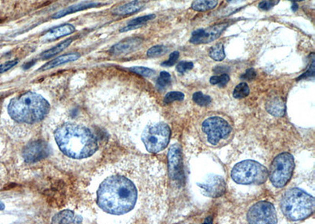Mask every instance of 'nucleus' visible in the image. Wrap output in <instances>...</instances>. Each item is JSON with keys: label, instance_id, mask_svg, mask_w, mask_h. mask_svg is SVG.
Listing matches in <instances>:
<instances>
[{"label": "nucleus", "instance_id": "nucleus-30", "mask_svg": "<svg viewBox=\"0 0 315 224\" xmlns=\"http://www.w3.org/2000/svg\"><path fill=\"white\" fill-rule=\"evenodd\" d=\"M229 75L222 74L221 76H215L211 77L210 80V82L213 85H218L219 87H225L228 83H229Z\"/></svg>", "mask_w": 315, "mask_h": 224}, {"label": "nucleus", "instance_id": "nucleus-26", "mask_svg": "<svg viewBox=\"0 0 315 224\" xmlns=\"http://www.w3.org/2000/svg\"><path fill=\"white\" fill-rule=\"evenodd\" d=\"M193 99L196 104L200 106H207L211 104V98L209 95L203 94L202 92L194 93Z\"/></svg>", "mask_w": 315, "mask_h": 224}, {"label": "nucleus", "instance_id": "nucleus-4", "mask_svg": "<svg viewBox=\"0 0 315 224\" xmlns=\"http://www.w3.org/2000/svg\"><path fill=\"white\" fill-rule=\"evenodd\" d=\"M50 105L45 98L36 93L28 92L14 98L8 106V113L18 123L36 124L48 113Z\"/></svg>", "mask_w": 315, "mask_h": 224}, {"label": "nucleus", "instance_id": "nucleus-32", "mask_svg": "<svg viewBox=\"0 0 315 224\" xmlns=\"http://www.w3.org/2000/svg\"><path fill=\"white\" fill-rule=\"evenodd\" d=\"M280 0H263L259 3V8L264 11H268L273 8V6L279 3Z\"/></svg>", "mask_w": 315, "mask_h": 224}, {"label": "nucleus", "instance_id": "nucleus-15", "mask_svg": "<svg viewBox=\"0 0 315 224\" xmlns=\"http://www.w3.org/2000/svg\"><path fill=\"white\" fill-rule=\"evenodd\" d=\"M75 30H76L75 27L72 24H62L50 29L48 32L45 33V36H43V40L45 41H53L63 36L72 34Z\"/></svg>", "mask_w": 315, "mask_h": 224}, {"label": "nucleus", "instance_id": "nucleus-6", "mask_svg": "<svg viewBox=\"0 0 315 224\" xmlns=\"http://www.w3.org/2000/svg\"><path fill=\"white\" fill-rule=\"evenodd\" d=\"M231 177L237 184L261 185L269 177V171L257 161L246 160L233 167Z\"/></svg>", "mask_w": 315, "mask_h": 224}, {"label": "nucleus", "instance_id": "nucleus-12", "mask_svg": "<svg viewBox=\"0 0 315 224\" xmlns=\"http://www.w3.org/2000/svg\"><path fill=\"white\" fill-rule=\"evenodd\" d=\"M205 196L217 198L222 196L226 192V182L222 176L218 175H210L202 183H198Z\"/></svg>", "mask_w": 315, "mask_h": 224}, {"label": "nucleus", "instance_id": "nucleus-1", "mask_svg": "<svg viewBox=\"0 0 315 224\" xmlns=\"http://www.w3.org/2000/svg\"><path fill=\"white\" fill-rule=\"evenodd\" d=\"M138 186L134 181L122 174L107 176L97 192V202L105 212L111 215L126 214L137 205Z\"/></svg>", "mask_w": 315, "mask_h": 224}, {"label": "nucleus", "instance_id": "nucleus-31", "mask_svg": "<svg viewBox=\"0 0 315 224\" xmlns=\"http://www.w3.org/2000/svg\"><path fill=\"white\" fill-rule=\"evenodd\" d=\"M185 98V94L180 91H171L166 94L164 98L165 103H170L175 101H182Z\"/></svg>", "mask_w": 315, "mask_h": 224}, {"label": "nucleus", "instance_id": "nucleus-2", "mask_svg": "<svg viewBox=\"0 0 315 224\" xmlns=\"http://www.w3.org/2000/svg\"><path fill=\"white\" fill-rule=\"evenodd\" d=\"M54 138L61 151L71 158H87L98 149L93 133L89 128L78 124H62L54 132Z\"/></svg>", "mask_w": 315, "mask_h": 224}, {"label": "nucleus", "instance_id": "nucleus-34", "mask_svg": "<svg viewBox=\"0 0 315 224\" xmlns=\"http://www.w3.org/2000/svg\"><path fill=\"white\" fill-rule=\"evenodd\" d=\"M179 57H180V54H179L178 51H174V52L172 53V54L170 55V58L168 60L163 62L162 66L170 67V66H174V65L176 64V62L178 60Z\"/></svg>", "mask_w": 315, "mask_h": 224}, {"label": "nucleus", "instance_id": "nucleus-10", "mask_svg": "<svg viewBox=\"0 0 315 224\" xmlns=\"http://www.w3.org/2000/svg\"><path fill=\"white\" fill-rule=\"evenodd\" d=\"M229 22H221L208 28L196 29L192 33L190 43L195 45H199L213 42L220 37L222 32L229 26Z\"/></svg>", "mask_w": 315, "mask_h": 224}, {"label": "nucleus", "instance_id": "nucleus-8", "mask_svg": "<svg viewBox=\"0 0 315 224\" xmlns=\"http://www.w3.org/2000/svg\"><path fill=\"white\" fill-rule=\"evenodd\" d=\"M295 169V160L289 153H282L273 159L269 172V179L276 188H282L290 181Z\"/></svg>", "mask_w": 315, "mask_h": 224}, {"label": "nucleus", "instance_id": "nucleus-33", "mask_svg": "<svg viewBox=\"0 0 315 224\" xmlns=\"http://www.w3.org/2000/svg\"><path fill=\"white\" fill-rule=\"evenodd\" d=\"M193 67H194V65L193 62H181L177 64V70L180 73H185V72L193 69Z\"/></svg>", "mask_w": 315, "mask_h": 224}, {"label": "nucleus", "instance_id": "nucleus-29", "mask_svg": "<svg viewBox=\"0 0 315 224\" xmlns=\"http://www.w3.org/2000/svg\"><path fill=\"white\" fill-rule=\"evenodd\" d=\"M129 70L137 73V74L145 76V77H151V76L155 74V70H153L151 68H146V67H142V66L132 67V68H129Z\"/></svg>", "mask_w": 315, "mask_h": 224}, {"label": "nucleus", "instance_id": "nucleus-20", "mask_svg": "<svg viewBox=\"0 0 315 224\" xmlns=\"http://www.w3.org/2000/svg\"><path fill=\"white\" fill-rule=\"evenodd\" d=\"M98 6H100V4L97 3V2H88V3L73 5V6H69L68 8L58 11V13L53 15V18L57 19V18H62V17L73 14V13L78 12L80 10H86V9L92 8V7H97Z\"/></svg>", "mask_w": 315, "mask_h": 224}, {"label": "nucleus", "instance_id": "nucleus-24", "mask_svg": "<svg viewBox=\"0 0 315 224\" xmlns=\"http://www.w3.org/2000/svg\"><path fill=\"white\" fill-rule=\"evenodd\" d=\"M72 41L73 40H71V39H68V40L62 41V43L58 44L57 46H54L53 48L50 49V50H47L45 52L43 53L41 57H42L43 59H47V58L56 55L57 54L60 53L61 51L68 47V46L71 45Z\"/></svg>", "mask_w": 315, "mask_h": 224}, {"label": "nucleus", "instance_id": "nucleus-13", "mask_svg": "<svg viewBox=\"0 0 315 224\" xmlns=\"http://www.w3.org/2000/svg\"><path fill=\"white\" fill-rule=\"evenodd\" d=\"M49 151L48 145L45 141H34L24 148L23 157L26 162H37L48 156Z\"/></svg>", "mask_w": 315, "mask_h": 224}, {"label": "nucleus", "instance_id": "nucleus-9", "mask_svg": "<svg viewBox=\"0 0 315 224\" xmlns=\"http://www.w3.org/2000/svg\"><path fill=\"white\" fill-rule=\"evenodd\" d=\"M247 220L249 224H277V212L273 204L262 201L250 208L247 212Z\"/></svg>", "mask_w": 315, "mask_h": 224}, {"label": "nucleus", "instance_id": "nucleus-40", "mask_svg": "<svg viewBox=\"0 0 315 224\" xmlns=\"http://www.w3.org/2000/svg\"><path fill=\"white\" fill-rule=\"evenodd\" d=\"M288 1H291V2H301V1H304V0H288Z\"/></svg>", "mask_w": 315, "mask_h": 224}, {"label": "nucleus", "instance_id": "nucleus-39", "mask_svg": "<svg viewBox=\"0 0 315 224\" xmlns=\"http://www.w3.org/2000/svg\"><path fill=\"white\" fill-rule=\"evenodd\" d=\"M5 208V205L2 202H0V210H3Z\"/></svg>", "mask_w": 315, "mask_h": 224}, {"label": "nucleus", "instance_id": "nucleus-17", "mask_svg": "<svg viewBox=\"0 0 315 224\" xmlns=\"http://www.w3.org/2000/svg\"><path fill=\"white\" fill-rule=\"evenodd\" d=\"M82 221L80 216L74 214L70 210H64L59 212L53 217V224H79Z\"/></svg>", "mask_w": 315, "mask_h": 224}, {"label": "nucleus", "instance_id": "nucleus-23", "mask_svg": "<svg viewBox=\"0 0 315 224\" xmlns=\"http://www.w3.org/2000/svg\"><path fill=\"white\" fill-rule=\"evenodd\" d=\"M209 55L213 60L221 62L225 58V49L222 43H218L211 46L209 50Z\"/></svg>", "mask_w": 315, "mask_h": 224}, {"label": "nucleus", "instance_id": "nucleus-35", "mask_svg": "<svg viewBox=\"0 0 315 224\" xmlns=\"http://www.w3.org/2000/svg\"><path fill=\"white\" fill-rule=\"evenodd\" d=\"M256 75L257 74H256V72L254 68H249L241 76V78L243 80L250 81V80H254L256 77Z\"/></svg>", "mask_w": 315, "mask_h": 224}, {"label": "nucleus", "instance_id": "nucleus-36", "mask_svg": "<svg viewBox=\"0 0 315 224\" xmlns=\"http://www.w3.org/2000/svg\"><path fill=\"white\" fill-rule=\"evenodd\" d=\"M17 64H18V60L10 61V62H6L4 64L1 65L0 66V73H3L6 71H8Z\"/></svg>", "mask_w": 315, "mask_h": 224}, {"label": "nucleus", "instance_id": "nucleus-11", "mask_svg": "<svg viewBox=\"0 0 315 224\" xmlns=\"http://www.w3.org/2000/svg\"><path fill=\"white\" fill-rule=\"evenodd\" d=\"M168 172L173 180L181 182L184 177L183 172V155L181 146L173 144L170 146L168 155Z\"/></svg>", "mask_w": 315, "mask_h": 224}, {"label": "nucleus", "instance_id": "nucleus-27", "mask_svg": "<svg viewBox=\"0 0 315 224\" xmlns=\"http://www.w3.org/2000/svg\"><path fill=\"white\" fill-rule=\"evenodd\" d=\"M171 82V76L169 72H162L157 80L156 86L159 89H165Z\"/></svg>", "mask_w": 315, "mask_h": 224}, {"label": "nucleus", "instance_id": "nucleus-18", "mask_svg": "<svg viewBox=\"0 0 315 224\" xmlns=\"http://www.w3.org/2000/svg\"><path fill=\"white\" fill-rule=\"evenodd\" d=\"M266 108L267 111L273 116H282L285 113V102L277 97L267 101L266 103Z\"/></svg>", "mask_w": 315, "mask_h": 224}, {"label": "nucleus", "instance_id": "nucleus-28", "mask_svg": "<svg viewBox=\"0 0 315 224\" xmlns=\"http://www.w3.org/2000/svg\"><path fill=\"white\" fill-rule=\"evenodd\" d=\"M167 50L168 49L164 45H157V46H152L151 48L149 49L146 54L150 58H156V57L161 56L165 53H167Z\"/></svg>", "mask_w": 315, "mask_h": 224}, {"label": "nucleus", "instance_id": "nucleus-16", "mask_svg": "<svg viewBox=\"0 0 315 224\" xmlns=\"http://www.w3.org/2000/svg\"><path fill=\"white\" fill-rule=\"evenodd\" d=\"M145 3L141 0H133L126 4L117 7L113 10V14L118 15H129L138 12L144 7Z\"/></svg>", "mask_w": 315, "mask_h": 224}, {"label": "nucleus", "instance_id": "nucleus-38", "mask_svg": "<svg viewBox=\"0 0 315 224\" xmlns=\"http://www.w3.org/2000/svg\"><path fill=\"white\" fill-rule=\"evenodd\" d=\"M291 9H292L293 11H296L298 10V5L296 3H293Z\"/></svg>", "mask_w": 315, "mask_h": 224}, {"label": "nucleus", "instance_id": "nucleus-21", "mask_svg": "<svg viewBox=\"0 0 315 224\" xmlns=\"http://www.w3.org/2000/svg\"><path fill=\"white\" fill-rule=\"evenodd\" d=\"M218 4V0H194L191 8L196 12H206L216 8Z\"/></svg>", "mask_w": 315, "mask_h": 224}, {"label": "nucleus", "instance_id": "nucleus-5", "mask_svg": "<svg viewBox=\"0 0 315 224\" xmlns=\"http://www.w3.org/2000/svg\"><path fill=\"white\" fill-rule=\"evenodd\" d=\"M315 208V198L301 189H290L281 198V211L290 221L306 220L313 214Z\"/></svg>", "mask_w": 315, "mask_h": 224}, {"label": "nucleus", "instance_id": "nucleus-25", "mask_svg": "<svg viewBox=\"0 0 315 224\" xmlns=\"http://www.w3.org/2000/svg\"><path fill=\"white\" fill-rule=\"evenodd\" d=\"M250 94V88L246 83H241L236 87L235 89L233 90V97L237 99L246 98Z\"/></svg>", "mask_w": 315, "mask_h": 224}, {"label": "nucleus", "instance_id": "nucleus-19", "mask_svg": "<svg viewBox=\"0 0 315 224\" xmlns=\"http://www.w3.org/2000/svg\"><path fill=\"white\" fill-rule=\"evenodd\" d=\"M80 57V54H77V53H72V54L62 55V56L58 57V58H55L54 60L50 61L48 63H47L40 69L42 71L48 70L50 68H54V67L65 64V63L74 62V61L77 60Z\"/></svg>", "mask_w": 315, "mask_h": 224}, {"label": "nucleus", "instance_id": "nucleus-3", "mask_svg": "<svg viewBox=\"0 0 315 224\" xmlns=\"http://www.w3.org/2000/svg\"><path fill=\"white\" fill-rule=\"evenodd\" d=\"M199 138L206 146L219 149L229 144L235 134L230 116L218 112H207L198 124Z\"/></svg>", "mask_w": 315, "mask_h": 224}, {"label": "nucleus", "instance_id": "nucleus-37", "mask_svg": "<svg viewBox=\"0 0 315 224\" xmlns=\"http://www.w3.org/2000/svg\"><path fill=\"white\" fill-rule=\"evenodd\" d=\"M246 0H226L229 3H239V2H244Z\"/></svg>", "mask_w": 315, "mask_h": 224}, {"label": "nucleus", "instance_id": "nucleus-22", "mask_svg": "<svg viewBox=\"0 0 315 224\" xmlns=\"http://www.w3.org/2000/svg\"><path fill=\"white\" fill-rule=\"evenodd\" d=\"M155 14H148L146 16L140 17V18H135L133 20L130 21L129 24H127L126 26L121 29V32H127V31L133 30L136 28H140L143 26L144 24H146V22L149 21L153 20L155 18Z\"/></svg>", "mask_w": 315, "mask_h": 224}, {"label": "nucleus", "instance_id": "nucleus-7", "mask_svg": "<svg viewBox=\"0 0 315 224\" xmlns=\"http://www.w3.org/2000/svg\"><path fill=\"white\" fill-rule=\"evenodd\" d=\"M171 136V130L168 124L159 122L151 124L143 132L142 142L146 150L156 154L167 148Z\"/></svg>", "mask_w": 315, "mask_h": 224}, {"label": "nucleus", "instance_id": "nucleus-14", "mask_svg": "<svg viewBox=\"0 0 315 224\" xmlns=\"http://www.w3.org/2000/svg\"><path fill=\"white\" fill-rule=\"evenodd\" d=\"M143 40L140 38L125 39L113 46L111 49V54L114 55L128 54V53L137 50L141 46Z\"/></svg>", "mask_w": 315, "mask_h": 224}]
</instances>
